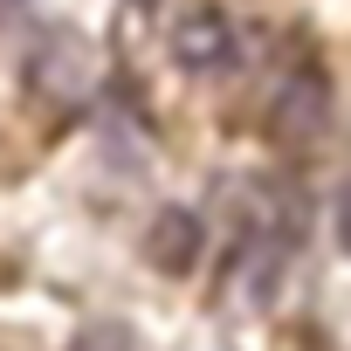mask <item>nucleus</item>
<instances>
[{"instance_id":"f257e3e1","label":"nucleus","mask_w":351,"mask_h":351,"mask_svg":"<svg viewBox=\"0 0 351 351\" xmlns=\"http://www.w3.org/2000/svg\"><path fill=\"white\" fill-rule=\"evenodd\" d=\"M330 131H337V90H330V76L310 62V69H296V76L276 90V104H269V138L303 158V152H317Z\"/></svg>"},{"instance_id":"39448f33","label":"nucleus","mask_w":351,"mask_h":351,"mask_svg":"<svg viewBox=\"0 0 351 351\" xmlns=\"http://www.w3.org/2000/svg\"><path fill=\"white\" fill-rule=\"evenodd\" d=\"M69 351H138L131 344V330L124 324H90V330H76V344Z\"/></svg>"},{"instance_id":"20e7f679","label":"nucleus","mask_w":351,"mask_h":351,"mask_svg":"<svg viewBox=\"0 0 351 351\" xmlns=\"http://www.w3.org/2000/svg\"><path fill=\"white\" fill-rule=\"evenodd\" d=\"M200 255H207V221L193 207H158L145 221V262L158 276H193Z\"/></svg>"},{"instance_id":"7ed1b4c3","label":"nucleus","mask_w":351,"mask_h":351,"mask_svg":"<svg viewBox=\"0 0 351 351\" xmlns=\"http://www.w3.org/2000/svg\"><path fill=\"white\" fill-rule=\"evenodd\" d=\"M28 83L49 97V104H76V90L90 83V49L76 28H42L35 35V56H28Z\"/></svg>"},{"instance_id":"f03ea898","label":"nucleus","mask_w":351,"mask_h":351,"mask_svg":"<svg viewBox=\"0 0 351 351\" xmlns=\"http://www.w3.org/2000/svg\"><path fill=\"white\" fill-rule=\"evenodd\" d=\"M172 62L186 76H228L241 69V28L221 14V8H180L172 14Z\"/></svg>"},{"instance_id":"423d86ee","label":"nucleus","mask_w":351,"mask_h":351,"mask_svg":"<svg viewBox=\"0 0 351 351\" xmlns=\"http://www.w3.org/2000/svg\"><path fill=\"white\" fill-rule=\"evenodd\" d=\"M0 8H8V0H0Z\"/></svg>"}]
</instances>
